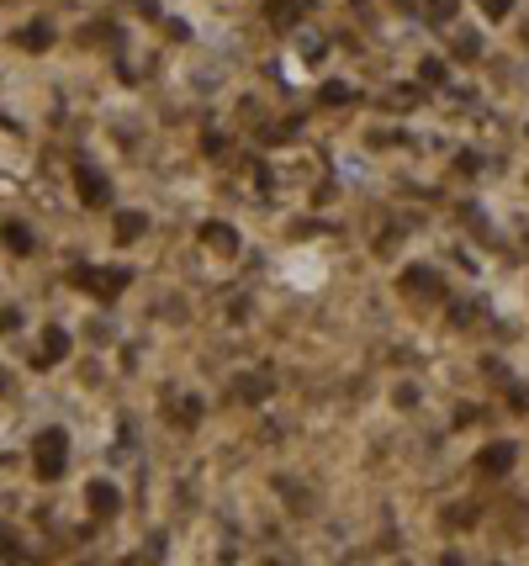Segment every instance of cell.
<instances>
[{
  "instance_id": "1",
  "label": "cell",
  "mask_w": 529,
  "mask_h": 566,
  "mask_svg": "<svg viewBox=\"0 0 529 566\" xmlns=\"http://www.w3.org/2000/svg\"><path fill=\"white\" fill-rule=\"evenodd\" d=\"M38 466H42V471H59V466H64V434H48V445H42L38 450Z\"/></svg>"
},
{
  "instance_id": "2",
  "label": "cell",
  "mask_w": 529,
  "mask_h": 566,
  "mask_svg": "<svg viewBox=\"0 0 529 566\" xmlns=\"http://www.w3.org/2000/svg\"><path fill=\"white\" fill-rule=\"evenodd\" d=\"M80 191L90 202H106V185H101V175H80Z\"/></svg>"
}]
</instances>
